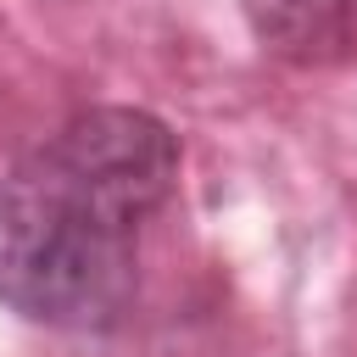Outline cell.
<instances>
[{"label":"cell","mask_w":357,"mask_h":357,"mask_svg":"<svg viewBox=\"0 0 357 357\" xmlns=\"http://www.w3.org/2000/svg\"><path fill=\"white\" fill-rule=\"evenodd\" d=\"M178 184V139L95 106L0 178V301L50 329H106L139 284V234Z\"/></svg>","instance_id":"1"},{"label":"cell","mask_w":357,"mask_h":357,"mask_svg":"<svg viewBox=\"0 0 357 357\" xmlns=\"http://www.w3.org/2000/svg\"><path fill=\"white\" fill-rule=\"evenodd\" d=\"M251 33L301 67L357 56V0H245Z\"/></svg>","instance_id":"2"}]
</instances>
